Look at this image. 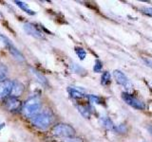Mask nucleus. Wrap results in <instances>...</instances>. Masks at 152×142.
I'll return each mask as SVG.
<instances>
[{
  "mask_svg": "<svg viewBox=\"0 0 152 142\" xmlns=\"http://www.w3.org/2000/svg\"><path fill=\"white\" fill-rule=\"evenodd\" d=\"M14 3H15L17 6L20 8L22 11H24L26 13L28 14H31V15H33L35 12L32 11V9H31L30 8H28V4H26L25 2H22V1H14Z\"/></svg>",
  "mask_w": 152,
  "mask_h": 142,
  "instance_id": "obj_12",
  "label": "nucleus"
},
{
  "mask_svg": "<svg viewBox=\"0 0 152 142\" xmlns=\"http://www.w3.org/2000/svg\"><path fill=\"white\" fill-rule=\"evenodd\" d=\"M147 130H148L149 134L152 135V125H148V126H147Z\"/></svg>",
  "mask_w": 152,
  "mask_h": 142,
  "instance_id": "obj_25",
  "label": "nucleus"
},
{
  "mask_svg": "<svg viewBox=\"0 0 152 142\" xmlns=\"http://www.w3.org/2000/svg\"><path fill=\"white\" fill-rule=\"evenodd\" d=\"M5 107H6L9 111L12 112H15L18 111L19 109L21 108V101H19L17 98H13V97H9L5 99Z\"/></svg>",
  "mask_w": 152,
  "mask_h": 142,
  "instance_id": "obj_9",
  "label": "nucleus"
},
{
  "mask_svg": "<svg viewBox=\"0 0 152 142\" xmlns=\"http://www.w3.org/2000/svg\"><path fill=\"white\" fill-rule=\"evenodd\" d=\"M24 90H25V87H24V84L22 83L18 82V80H13L12 89L11 96L10 97H13V98L20 97L24 93Z\"/></svg>",
  "mask_w": 152,
  "mask_h": 142,
  "instance_id": "obj_10",
  "label": "nucleus"
},
{
  "mask_svg": "<svg viewBox=\"0 0 152 142\" xmlns=\"http://www.w3.org/2000/svg\"><path fill=\"white\" fill-rule=\"evenodd\" d=\"M102 123H103V125L104 127L107 128V129H113V128H114L112 121L109 120L108 117H103L102 118Z\"/></svg>",
  "mask_w": 152,
  "mask_h": 142,
  "instance_id": "obj_17",
  "label": "nucleus"
},
{
  "mask_svg": "<svg viewBox=\"0 0 152 142\" xmlns=\"http://www.w3.org/2000/svg\"><path fill=\"white\" fill-rule=\"evenodd\" d=\"M122 99H124V101L126 102L128 105H130L131 107L135 108V109H139V110H142V109L145 108V102H142L140 99H138L131 96L130 94H128L126 92H123L122 93Z\"/></svg>",
  "mask_w": 152,
  "mask_h": 142,
  "instance_id": "obj_5",
  "label": "nucleus"
},
{
  "mask_svg": "<svg viewBox=\"0 0 152 142\" xmlns=\"http://www.w3.org/2000/svg\"><path fill=\"white\" fill-rule=\"evenodd\" d=\"M75 53L77 54V56L79 57L80 60H84L86 58V56H87V52H86V50L84 49H82V47L76 46L75 47Z\"/></svg>",
  "mask_w": 152,
  "mask_h": 142,
  "instance_id": "obj_16",
  "label": "nucleus"
},
{
  "mask_svg": "<svg viewBox=\"0 0 152 142\" xmlns=\"http://www.w3.org/2000/svg\"><path fill=\"white\" fill-rule=\"evenodd\" d=\"M110 74H109V72H107V71H106V72H104L103 75H102V78H101V83L102 84L104 85H107L110 83Z\"/></svg>",
  "mask_w": 152,
  "mask_h": 142,
  "instance_id": "obj_15",
  "label": "nucleus"
},
{
  "mask_svg": "<svg viewBox=\"0 0 152 142\" xmlns=\"http://www.w3.org/2000/svg\"><path fill=\"white\" fill-rule=\"evenodd\" d=\"M144 63L148 66V67L152 68V60L151 59H144Z\"/></svg>",
  "mask_w": 152,
  "mask_h": 142,
  "instance_id": "obj_24",
  "label": "nucleus"
},
{
  "mask_svg": "<svg viewBox=\"0 0 152 142\" xmlns=\"http://www.w3.org/2000/svg\"><path fill=\"white\" fill-rule=\"evenodd\" d=\"M24 30L26 31L27 34L31 35L32 37L38 38V39H43L44 38V33H43L39 28H38L34 24L32 23H25L24 24Z\"/></svg>",
  "mask_w": 152,
  "mask_h": 142,
  "instance_id": "obj_8",
  "label": "nucleus"
},
{
  "mask_svg": "<svg viewBox=\"0 0 152 142\" xmlns=\"http://www.w3.org/2000/svg\"><path fill=\"white\" fill-rule=\"evenodd\" d=\"M6 75H7V67L4 66L3 64H0V82L1 80H6Z\"/></svg>",
  "mask_w": 152,
  "mask_h": 142,
  "instance_id": "obj_18",
  "label": "nucleus"
},
{
  "mask_svg": "<svg viewBox=\"0 0 152 142\" xmlns=\"http://www.w3.org/2000/svg\"><path fill=\"white\" fill-rule=\"evenodd\" d=\"M1 19H3V14L1 13V12H0V20H1Z\"/></svg>",
  "mask_w": 152,
  "mask_h": 142,
  "instance_id": "obj_26",
  "label": "nucleus"
},
{
  "mask_svg": "<svg viewBox=\"0 0 152 142\" xmlns=\"http://www.w3.org/2000/svg\"><path fill=\"white\" fill-rule=\"evenodd\" d=\"M113 76H114V79L116 80V82L120 85H122V86L125 87L126 89H131L132 88V83L129 80V79H128L126 76L122 72V71L115 70L113 72Z\"/></svg>",
  "mask_w": 152,
  "mask_h": 142,
  "instance_id": "obj_7",
  "label": "nucleus"
},
{
  "mask_svg": "<svg viewBox=\"0 0 152 142\" xmlns=\"http://www.w3.org/2000/svg\"><path fill=\"white\" fill-rule=\"evenodd\" d=\"M31 73L34 75V77H36V79L39 80V82L41 83H47V80H46V78L43 76L42 74H40L39 72H38L37 70H35V69H33V68H31Z\"/></svg>",
  "mask_w": 152,
  "mask_h": 142,
  "instance_id": "obj_14",
  "label": "nucleus"
},
{
  "mask_svg": "<svg viewBox=\"0 0 152 142\" xmlns=\"http://www.w3.org/2000/svg\"><path fill=\"white\" fill-rule=\"evenodd\" d=\"M78 109V111L81 113V115L83 117L88 118L90 117V110H89V107L87 105H77L76 106Z\"/></svg>",
  "mask_w": 152,
  "mask_h": 142,
  "instance_id": "obj_13",
  "label": "nucleus"
},
{
  "mask_svg": "<svg viewBox=\"0 0 152 142\" xmlns=\"http://www.w3.org/2000/svg\"><path fill=\"white\" fill-rule=\"evenodd\" d=\"M71 67H72V70L74 73H79L81 74V71H83V72H85V70L81 67V66H79L77 64H72V65H71Z\"/></svg>",
  "mask_w": 152,
  "mask_h": 142,
  "instance_id": "obj_21",
  "label": "nucleus"
},
{
  "mask_svg": "<svg viewBox=\"0 0 152 142\" xmlns=\"http://www.w3.org/2000/svg\"><path fill=\"white\" fill-rule=\"evenodd\" d=\"M13 80H4L0 82V99H6L11 96Z\"/></svg>",
  "mask_w": 152,
  "mask_h": 142,
  "instance_id": "obj_6",
  "label": "nucleus"
},
{
  "mask_svg": "<svg viewBox=\"0 0 152 142\" xmlns=\"http://www.w3.org/2000/svg\"><path fill=\"white\" fill-rule=\"evenodd\" d=\"M41 109V101L39 98L37 97H31L28 99L27 101L24 102L22 111L24 115L28 117H34L36 114L39 113Z\"/></svg>",
  "mask_w": 152,
  "mask_h": 142,
  "instance_id": "obj_1",
  "label": "nucleus"
},
{
  "mask_svg": "<svg viewBox=\"0 0 152 142\" xmlns=\"http://www.w3.org/2000/svg\"><path fill=\"white\" fill-rule=\"evenodd\" d=\"M4 125H5V124H0V129H1V128H3Z\"/></svg>",
  "mask_w": 152,
  "mask_h": 142,
  "instance_id": "obj_27",
  "label": "nucleus"
},
{
  "mask_svg": "<svg viewBox=\"0 0 152 142\" xmlns=\"http://www.w3.org/2000/svg\"><path fill=\"white\" fill-rule=\"evenodd\" d=\"M88 99L91 102H94V103H102V99L97 97V96H94V95H88Z\"/></svg>",
  "mask_w": 152,
  "mask_h": 142,
  "instance_id": "obj_19",
  "label": "nucleus"
},
{
  "mask_svg": "<svg viewBox=\"0 0 152 142\" xmlns=\"http://www.w3.org/2000/svg\"><path fill=\"white\" fill-rule=\"evenodd\" d=\"M68 92L69 94V96L73 99H82L84 98L86 95L81 91L80 89L76 88V87H69L68 89Z\"/></svg>",
  "mask_w": 152,
  "mask_h": 142,
  "instance_id": "obj_11",
  "label": "nucleus"
},
{
  "mask_svg": "<svg viewBox=\"0 0 152 142\" xmlns=\"http://www.w3.org/2000/svg\"><path fill=\"white\" fill-rule=\"evenodd\" d=\"M102 68H103V64L101 63V61L97 60L96 62H95V64H94V67H93L94 72H101Z\"/></svg>",
  "mask_w": 152,
  "mask_h": 142,
  "instance_id": "obj_20",
  "label": "nucleus"
},
{
  "mask_svg": "<svg viewBox=\"0 0 152 142\" xmlns=\"http://www.w3.org/2000/svg\"><path fill=\"white\" fill-rule=\"evenodd\" d=\"M142 13H145L146 14V15H148V16H152V8H148V7H145V8H142Z\"/></svg>",
  "mask_w": 152,
  "mask_h": 142,
  "instance_id": "obj_23",
  "label": "nucleus"
},
{
  "mask_svg": "<svg viewBox=\"0 0 152 142\" xmlns=\"http://www.w3.org/2000/svg\"><path fill=\"white\" fill-rule=\"evenodd\" d=\"M0 40H1V42L4 44V46L8 49V50L10 51V53L12 55L13 58H15L19 62L25 61V58H24L23 54L17 49V47L12 44V42L10 40L8 37H6L5 35L0 33Z\"/></svg>",
  "mask_w": 152,
  "mask_h": 142,
  "instance_id": "obj_4",
  "label": "nucleus"
},
{
  "mask_svg": "<svg viewBox=\"0 0 152 142\" xmlns=\"http://www.w3.org/2000/svg\"><path fill=\"white\" fill-rule=\"evenodd\" d=\"M52 135L56 137H61V138H66V137L73 136L75 134V130L72 126L66 123H59L56 124L51 130Z\"/></svg>",
  "mask_w": 152,
  "mask_h": 142,
  "instance_id": "obj_3",
  "label": "nucleus"
},
{
  "mask_svg": "<svg viewBox=\"0 0 152 142\" xmlns=\"http://www.w3.org/2000/svg\"><path fill=\"white\" fill-rule=\"evenodd\" d=\"M63 142H82V139L79 138V137L70 136V137H66V138H64Z\"/></svg>",
  "mask_w": 152,
  "mask_h": 142,
  "instance_id": "obj_22",
  "label": "nucleus"
},
{
  "mask_svg": "<svg viewBox=\"0 0 152 142\" xmlns=\"http://www.w3.org/2000/svg\"><path fill=\"white\" fill-rule=\"evenodd\" d=\"M31 123L38 129L46 130L48 129L52 123V117L50 114L47 112L38 113L34 117H31Z\"/></svg>",
  "mask_w": 152,
  "mask_h": 142,
  "instance_id": "obj_2",
  "label": "nucleus"
}]
</instances>
